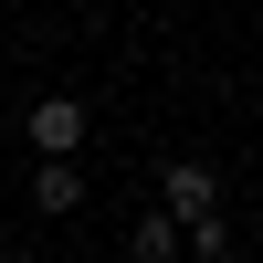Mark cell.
I'll return each mask as SVG.
<instances>
[{"instance_id":"6da1fadb","label":"cell","mask_w":263,"mask_h":263,"mask_svg":"<svg viewBox=\"0 0 263 263\" xmlns=\"http://www.w3.org/2000/svg\"><path fill=\"white\" fill-rule=\"evenodd\" d=\"M158 190H168V211L190 221V253H221V242H232V221H221V179H211L200 158H168Z\"/></svg>"},{"instance_id":"7a4b0ae2","label":"cell","mask_w":263,"mask_h":263,"mask_svg":"<svg viewBox=\"0 0 263 263\" xmlns=\"http://www.w3.org/2000/svg\"><path fill=\"white\" fill-rule=\"evenodd\" d=\"M32 147H42V158H74V147H84V105L74 95H42L32 105Z\"/></svg>"},{"instance_id":"3957f363","label":"cell","mask_w":263,"mask_h":263,"mask_svg":"<svg viewBox=\"0 0 263 263\" xmlns=\"http://www.w3.org/2000/svg\"><path fill=\"white\" fill-rule=\"evenodd\" d=\"M32 211H84V168L74 158H42L32 168Z\"/></svg>"},{"instance_id":"277c9868","label":"cell","mask_w":263,"mask_h":263,"mask_svg":"<svg viewBox=\"0 0 263 263\" xmlns=\"http://www.w3.org/2000/svg\"><path fill=\"white\" fill-rule=\"evenodd\" d=\"M179 242H190V221H179V211H147V221H137V263H168Z\"/></svg>"},{"instance_id":"5b68a950","label":"cell","mask_w":263,"mask_h":263,"mask_svg":"<svg viewBox=\"0 0 263 263\" xmlns=\"http://www.w3.org/2000/svg\"><path fill=\"white\" fill-rule=\"evenodd\" d=\"M0 263H32V253H0Z\"/></svg>"}]
</instances>
